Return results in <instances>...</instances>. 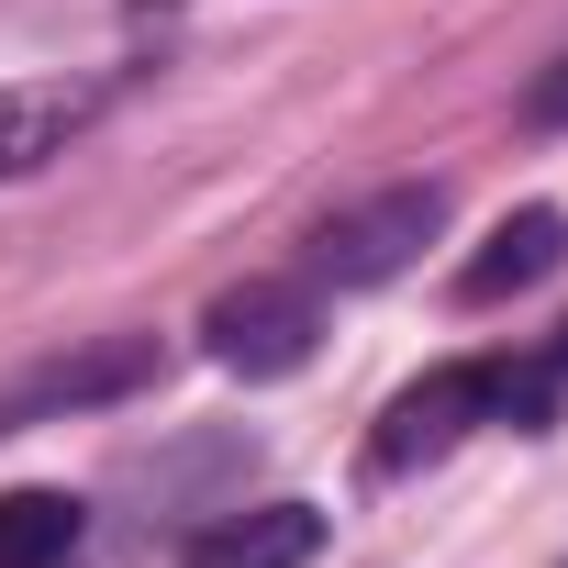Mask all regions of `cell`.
<instances>
[{"instance_id":"1","label":"cell","mask_w":568,"mask_h":568,"mask_svg":"<svg viewBox=\"0 0 568 568\" xmlns=\"http://www.w3.org/2000/svg\"><path fill=\"white\" fill-rule=\"evenodd\" d=\"M557 368H546V346L535 357H446V368H424L390 413H379V435H368V457H379V479H413V468H435L446 446H468L479 424H513V435H546L557 424Z\"/></svg>"},{"instance_id":"2","label":"cell","mask_w":568,"mask_h":568,"mask_svg":"<svg viewBox=\"0 0 568 568\" xmlns=\"http://www.w3.org/2000/svg\"><path fill=\"white\" fill-rule=\"evenodd\" d=\"M435 234H446V179L368 190V201L313 223V291H379V278H402Z\"/></svg>"},{"instance_id":"3","label":"cell","mask_w":568,"mask_h":568,"mask_svg":"<svg viewBox=\"0 0 568 568\" xmlns=\"http://www.w3.org/2000/svg\"><path fill=\"white\" fill-rule=\"evenodd\" d=\"M156 368H168L156 335H90V346H68V357H34L23 379H0V435H34V424H57V413L134 402Z\"/></svg>"},{"instance_id":"4","label":"cell","mask_w":568,"mask_h":568,"mask_svg":"<svg viewBox=\"0 0 568 568\" xmlns=\"http://www.w3.org/2000/svg\"><path fill=\"white\" fill-rule=\"evenodd\" d=\"M313 335H324V291L313 278H245V291H223L201 313V346L234 379H291L313 357Z\"/></svg>"},{"instance_id":"5","label":"cell","mask_w":568,"mask_h":568,"mask_svg":"<svg viewBox=\"0 0 568 568\" xmlns=\"http://www.w3.org/2000/svg\"><path fill=\"white\" fill-rule=\"evenodd\" d=\"M313 557H324L313 501H256V513H212L179 535V568H313Z\"/></svg>"},{"instance_id":"6","label":"cell","mask_w":568,"mask_h":568,"mask_svg":"<svg viewBox=\"0 0 568 568\" xmlns=\"http://www.w3.org/2000/svg\"><path fill=\"white\" fill-rule=\"evenodd\" d=\"M557 256H568V212H557V201H524V212H513V223H490V245L457 267V302H468V313H490V302L535 291V278H557Z\"/></svg>"},{"instance_id":"7","label":"cell","mask_w":568,"mask_h":568,"mask_svg":"<svg viewBox=\"0 0 568 568\" xmlns=\"http://www.w3.org/2000/svg\"><path fill=\"white\" fill-rule=\"evenodd\" d=\"M90 123V90L68 79H34V90H0V179H23L45 156H68V134Z\"/></svg>"},{"instance_id":"8","label":"cell","mask_w":568,"mask_h":568,"mask_svg":"<svg viewBox=\"0 0 568 568\" xmlns=\"http://www.w3.org/2000/svg\"><path fill=\"white\" fill-rule=\"evenodd\" d=\"M90 513L68 490H0V568H68Z\"/></svg>"},{"instance_id":"9","label":"cell","mask_w":568,"mask_h":568,"mask_svg":"<svg viewBox=\"0 0 568 568\" xmlns=\"http://www.w3.org/2000/svg\"><path fill=\"white\" fill-rule=\"evenodd\" d=\"M524 123H535V134H568V57H557V68L524 90Z\"/></svg>"},{"instance_id":"10","label":"cell","mask_w":568,"mask_h":568,"mask_svg":"<svg viewBox=\"0 0 568 568\" xmlns=\"http://www.w3.org/2000/svg\"><path fill=\"white\" fill-rule=\"evenodd\" d=\"M546 368H557V379H568V324H557V346H546Z\"/></svg>"}]
</instances>
